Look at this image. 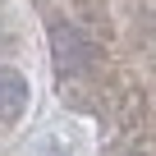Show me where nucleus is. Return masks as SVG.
Wrapping results in <instances>:
<instances>
[{
	"label": "nucleus",
	"mask_w": 156,
	"mask_h": 156,
	"mask_svg": "<svg viewBox=\"0 0 156 156\" xmlns=\"http://www.w3.org/2000/svg\"><path fill=\"white\" fill-rule=\"evenodd\" d=\"M51 51H55V64L69 69V73H83L97 60V46L78 32V28H69V23H55L51 28Z\"/></svg>",
	"instance_id": "nucleus-1"
},
{
	"label": "nucleus",
	"mask_w": 156,
	"mask_h": 156,
	"mask_svg": "<svg viewBox=\"0 0 156 156\" xmlns=\"http://www.w3.org/2000/svg\"><path fill=\"white\" fill-rule=\"evenodd\" d=\"M28 110V83L19 69H0V124H14Z\"/></svg>",
	"instance_id": "nucleus-2"
},
{
	"label": "nucleus",
	"mask_w": 156,
	"mask_h": 156,
	"mask_svg": "<svg viewBox=\"0 0 156 156\" xmlns=\"http://www.w3.org/2000/svg\"><path fill=\"white\" fill-rule=\"evenodd\" d=\"M110 156H129V151H110Z\"/></svg>",
	"instance_id": "nucleus-3"
}]
</instances>
